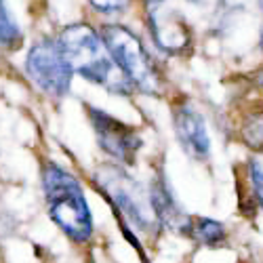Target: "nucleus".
I'll use <instances>...</instances> for the list:
<instances>
[{
	"mask_svg": "<svg viewBox=\"0 0 263 263\" xmlns=\"http://www.w3.org/2000/svg\"><path fill=\"white\" fill-rule=\"evenodd\" d=\"M57 42L63 51V57L68 59L74 74L82 76L93 84H99L109 93L116 95H133V84L126 80V76L118 70L112 55L105 49L99 30L93 26L78 21V24L65 26Z\"/></svg>",
	"mask_w": 263,
	"mask_h": 263,
	"instance_id": "1",
	"label": "nucleus"
},
{
	"mask_svg": "<svg viewBox=\"0 0 263 263\" xmlns=\"http://www.w3.org/2000/svg\"><path fill=\"white\" fill-rule=\"evenodd\" d=\"M42 192L49 217L72 242L84 245L93 236V215L80 181L57 162L42 164Z\"/></svg>",
	"mask_w": 263,
	"mask_h": 263,
	"instance_id": "2",
	"label": "nucleus"
},
{
	"mask_svg": "<svg viewBox=\"0 0 263 263\" xmlns=\"http://www.w3.org/2000/svg\"><path fill=\"white\" fill-rule=\"evenodd\" d=\"M95 187L116 211L120 221H126L147 238L158 236L160 223L152 209L147 187H143L124 166L99 164L95 171Z\"/></svg>",
	"mask_w": 263,
	"mask_h": 263,
	"instance_id": "3",
	"label": "nucleus"
},
{
	"mask_svg": "<svg viewBox=\"0 0 263 263\" xmlns=\"http://www.w3.org/2000/svg\"><path fill=\"white\" fill-rule=\"evenodd\" d=\"M99 36L118 70L133 84L135 91L154 97L164 93V76L147 53L143 40L133 30L122 24H103L99 28Z\"/></svg>",
	"mask_w": 263,
	"mask_h": 263,
	"instance_id": "4",
	"label": "nucleus"
},
{
	"mask_svg": "<svg viewBox=\"0 0 263 263\" xmlns=\"http://www.w3.org/2000/svg\"><path fill=\"white\" fill-rule=\"evenodd\" d=\"M26 74L40 93L53 99H61L70 93L74 76L57 38H40L30 47L26 57Z\"/></svg>",
	"mask_w": 263,
	"mask_h": 263,
	"instance_id": "5",
	"label": "nucleus"
},
{
	"mask_svg": "<svg viewBox=\"0 0 263 263\" xmlns=\"http://www.w3.org/2000/svg\"><path fill=\"white\" fill-rule=\"evenodd\" d=\"M84 112L93 126L97 145L112 160H116V164H120L124 168L133 166L137 162V154L143 145V139L139 137L135 126L118 120L116 116L103 112V109H99L91 103H84Z\"/></svg>",
	"mask_w": 263,
	"mask_h": 263,
	"instance_id": "6",
	"label": "nucleus"
},
{
	"mask_svg": "<svg viewBox=\"0 0 263 263\" xmlns=\"http://www.w3.org/2000/svg\"><path fill=\"white\" fill-rule=\"evenodd\" d=\"M147 32L158 51L166 55H185L192 49L194 32L187 19L175 9H166L164 5L147 9Z\"/></svg>",
	"mask_w": 263,
	"mask_h": 263,
	"instance_id": "7",
	"label": "nucleus"
},
{
	"mask_svg": "<svg viewBox=\"0 0 263 263\" xmlns=\"http://www.w3.org/2000/svg\"><path fill=\"white\" fill-rule=\"evenodd\" d=\"M173 128L185 156L196 162H204L211 156V137L206 130V122L198 107L187 99H181L173 105Z\"/></svg>",
	"mask_w": 263,
	"mask_h": 263,
	"instance_id": "8",
	"label": "nucleus"
},
{
	"mask_svg": "<svg viewBox=\"0 0 263 263\" xmlns=\"http://www.w3.org/2000/svg\"><path fill=\"white\" fill-rule=\"evenodd\" d=\"M147 194H149V202H152V209H154V215L158 219L160 228H166L175 234L185 236L192 215H187L181 209L179 200L175 198V194L168 185V179H166L162 168H158L154 175H152V179L147 183Z\"/></svg>",
	"mask_w": 263,
	"mask_h": 263,
	"instance_id": "9",
	"label": "nucleus"
},
{
	"mask_svg": "<svg viewBox=\"0 0 263 263\" xmlns=\"http://www.w3.org/2000/svg\"><path fill=\"white\" fill-rule=\"evenodd\" d=\"M185 238L202 247H219L228 240V230L221 221H215L211 217L192 215L190 226L185 230Z\"/></svg>",
	"mask_w": 263,
	"mask_h": 263,
	"instance_id": "10",
	"label": "nucleus"
},
{
	"mask_svg": "<svg viewBox=\"0 0 263 263\" xmlns=\"http://www.w3.org/2000/svg\"><path fill=\"white\" fill-rule=\"evenodd\" d=\"M24 45V34L15 21L7 0H0V53L11 55Z\"/></svg>",
	"mask_w": 263,
	"mask_h": 263,
	"instance_id": "11",
	"label": "nucleus"
},
{
	"mask_svg": "<svg viewBox=\"0 0 263 263\" xmlns=\"http://www.w3.org/2000/svg\"><path fill=\"white\" fill-rule=\"evenodd\" d=\"M240 139L253 152H263V107L249 112L240 120Z\"/></svg>",
	"mask_w": 263,
	"mask_h": 263,
	"instance_id": "12",
	"label": "nucleus"
},
{
	"mask_svg": "<svg viewBox=\"0 0 263 263\" xmlns=\"http://www.w3.org/2000/svg\"><path fill=\"white\" fill-rule=\"evenodd\" d=\"M249 183H251V192L255 194L257 204L263 209V166L255 158L249 160Z\"/></svg>",
	"mask_w": 263,
	"mask_h": 263,
	"instance_id": "13",
	"label": "nucleus"
},
{
	"mask_svg": "<svg viewBox=\"0 0 263 263\" xmlns=\"http://www.w3.org/2000/svg\"><path fill=\"white\" fill-rule=\"evenodd\" d=\"M89 5L101 15H118L128 7V0H89Z\"/></svg>",
	"mask_w": 263,
	"mask_h": 263,
	"instance_id": "14",
	"label": "nucleus"
},
{
	"mask_svg": "<svg viewBox=\"0 0 263 263\" xmlns=\"http://www.w3.org/2000/svg\"><path fill=\"white\" fill-rule=\"evenodd\" d=\"M259 9H261V32H259V47L263 51V0H259Z\"/></svg>",
	"mask_w": 263,
	"mask_h": 263,
	"instance_id": "15",
	"label": "nucleus"
},
{
	"mask_svg": "<svg viewBox=\"0 0 263 263\" xmlns=\"http://www.w3.org/2000/svg\"><path fill=\"white\" fill-rule=\"evenodd\" d=\"M190 3L198 5V7H209V5H217V3H221V0H190Z\"/></svg>",
	"mask_w": 263,
	"mask_h": 263,
	"instance_id": "16",
	"label": "nucleus"
},
{
	"mask_svg": "<svg viewBox=\"0 0 263 263\" xmlns=\"http://www.w3.org/2000/svg\"><path fill=\"white\" fill-rule=\"evenodd\" d=\"M141 3L147 7V9H152V7H158V5H162V3H166V0H141Z\"/></svg>",
	"mask_w": 263,
	"mask_h": 263,
	"instance_id": "17",
	"label": "nucleus"
},
{
	"mask_svg": "<svg viewBox=\"0 0 263 263\" xmlns=\"http://www.w3.org/2000/svg\"><path fill=\"white\" fill-rule=\"evenodd\" d=\"M255 82H257V84L261 86V89H263V70H259V72H257V76H255Z\"/></svg>",
	"mask_w": 263,
	"mask_h": 263,
	"instance_id": "18",
	"label": "nucleus"
}]
</instances>
